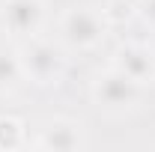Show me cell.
<instances>
[{"label":"cell","instance_id":"obj_1","mask_svg":"<svg viewBox=\"0 0 155 152\" xmlns=\"http://www.w3.org/2000/svg\"><path fill=\"white\" fill-rule=\"evenodd\" d=\"M18 60H21L24 81H30L36 87H51L66 72L63 48L54 45V42H48V39H39V36L24 39V45L18 48Z\"/></svg>","mask_w":155,"mask_h":152},{"label":"cell","instance_id":"obj_2","mask_svg":"<svg viewBox=\"0 0 155 152\" xmlns=\"http://www.w3.org/2000/svg\"><path fill=\"white\" fill-rule=\"evenodd\" d=\"M90 95L101 111L107 114H125V111H134L143 98V84H137L134 78H128L125 72H119L116 66L98 72L93 78V87Z\"/></svg>","mask_w":155,"mask_h":152},{"label":"cell","instance_id":"obj_3","mask_svg":"<svg viewBox=\"0 0 155 152\" xmlns=\"http://www.w3.org/2000/svg\"><path fill=\"white\" fill-rule=\"evenodd\" d=\"M107 36V18L93 6H72L60 18V39L72 51H90Z\"/></svg>","mask_w":155,"mask_h":152},{"label":"cell","instance_id":"obj_4","mask_svg":"<svg viewBox=\"0 0 155 152\" xmlns=\"http://www.w3.org/2000/svg\"><path fill=\"white\" fill-rule=\"evenodd\" d=\"M0 24L15 39L39 36L45 24V0H0Z\"/></svg>","mask_w":155,"mask_h":152},{"label":"cell","instance_id":"obj_5","mask_svg":"<svg viewBox=\"0 0 155 152\" xmlns=\"http://www.w3.org/2000/svg\"><path fill=\"white\" fill-rule=\"evenodd\" d=\"M33 146L36 149H54V152H72V149L87 146V134H84V125L78 119L57 116L39 128V137L33 140Z\"/></svg>","mask_w":155,"mask_h":152},{"label":"cell","instance_id":"obj_6","mask_svg":"<svg viewBox=\"0 0 155 152\" xmlns=\"http://www.w3.org/2000/svg\"><path fill=\"white\" fill-rule=\"evenodd\" d=\"M114 66L128 78H134L137 84H155V51L137 42H125L114 51Z\"/></svg>","mask_w":155,"mask_h":152},{"label":"cell","instance_id":"obj_7","mask_svg":"<svg viewBox=\"0 0 155 152\" xmlns=\"http://www.w3.org/2000/svg\"><path fill=\"white\" fill-rule=\"evenodd\" d=\"M21 81H24V72H21L18 51L0 48V90H15Z\"/></svg>","mask_w":155,"mask_h":152},{"label":"cell","instance_id":"obj_8","mask_svg":"<svg viewBox=\"0 0 155 152\" xmlns=\"http://www.w3.org/2000/svg\"><path fill=\"white\" fill-rule=\"evenodd\" d=\"M27 143V128L18 116H0V149H18Z\"/></svg>","mask_w":155,"mask_h":152},{"label":"cell","instance_id":"obj_9","mask_svg":"<svg viewBox=\"0 0 155 152\" xmlns=\"http://www.w3.org/2000/svg\"><path fill=\"white\" fill-rule=\"evenodd\" d=\"M140 18L155 30V0H143V3H140Z\"/></svg>","mask_w":155,"mask_h":152}]
</instances>
